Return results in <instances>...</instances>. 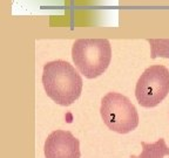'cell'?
<instances>
[{
	"label": "cell",
	"mask_w": 169,
	"mask_h": 158,
	"mask_svg": "<svg viewBox=\"0 0 169 158\" xmlns=\"http://www.w3.org/2000/svg\"><path fill=\"white\" fill-rule=\"evenodd\" d=\"M42 84L48 97L58 104L68 107L82 92V79L70 62L55 60L43 66Z\"/></svg>",
	"instance_id": "cell-1"
},
{
	"label": "cell",
	"mask_w": 169,
	"mask_h": 158,
	"mask_svg": "<svg viewBox=\"0 0 169 158\" xmlns=\"http://www.w3.org/2000/svg\"><path fill=\"white\" fill-rule=\"evenodd\" d=\"M72 59L79 72L87 79L103 74L112 60V47L107 39H79L73 43Z\"/></svg>",
	"instance_id": "cell-2"
},
{
	"label": "cell",
	"mask_w": 169,
	"mask_h": 158,
	"mask_svg": "<svg viewBox=\"0 0 169 158\" xmlns=\"http://www.w3.org/2000/svg\"><path fill=\"white\" fill-rule=\"evenodd\" d=\"M100 114L113 131L128 133L139 124V114L130 100L120 92H108L101 100Z\"/></svg>",
	"instance_id": "cell-3"
},
{
	"label": "cell",
	"mask_w": 169,
	"mask_h": 158,
	"mask_svg": "<svg viewBox=\"0 0 169 158\" xmlns=\"http://www.w3.org/2000/svg\"><path fill=\"white\" fill-rule=\"evenodd\" d=\"M169 92V69L162 65L148 67L138 80L135 97L140 105L153 108L160 104Z\"/></svg>",
	"instance_id": "cell-4"
},
{
	"label": "cell",
	"mask_w": 169,
	"mask_h": 158,
	"mask_svg": "<svg viewBox=\"0 0 169 158\" xmlns=\"http://www.w3.org/2000/svg\"><path fill=\"white\" fill-rule=\"evenodd\" d=\"M46 158H80V142L68 130L51 132L43 145Z\"/></svg>",
	"instance_id": "cell-5"
},
{
	"label": "cell",
	"mask_w": 169,
	"mask_h": 158,
	"mask_svg": "<svg viewBox=\"0 0 169 158\" xmlns=\"http://www.w3.org/2000/svg\"><path fill=\"white\" fill-rule=\"evenodd\" d=\"M142 152L139 156L132 155L130 158H165L169 156V146L163 138L157 139L154 143L141 142Z\"/></svg>",
	"instance_id": "cell-6"
},
{
	"label": "cell",
	"mask_w": 169,
	"mask_h": 158,
	"mask_svg": "<svg viewBox=\"0 0 169 158\" xmlns=\"http://www.w3.org/2000/svg\"><path fill=\"white\" fill-rule=\"evenodd\" d=\"M152 47V59L157 56L169 59V39H148Z\"/></svg>",
	"instance_id": "cell-7"
}]
</instances>
